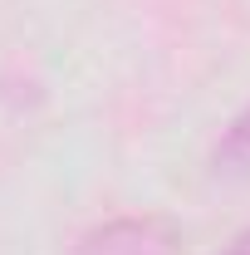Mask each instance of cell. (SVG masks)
Masks as SVG:
<instances>
[{
  "instance_id": "6da1fadb",
  "label": "cell",
  "mask_w": 250,
  "mask_h": 255,
  "mask_svg": "<svg viewBox=\"0 0 250 255\" xmlns=\"http://www.w3.org/2000/svg\"><path fill=\"white\" fill-rule=\"evenodd\" d=\"M74 255H182V231L167 216H118L94 226Z\"/></svg>"
},
{
  "instance_id": "7a4b0ae2",
  "label": "cell",
  "mask_w": 250,
  "mask_h": 255,
  "mask_svg": "<svg viewBox=\"0 0 250 255\" xmlns=\"http://www.w3.org/2000/svg\"><path fill=\"white\" fill-rule=\"evenodd\" d=\"M211 167H216L221 177H250V108L236 113L231 128L221 132L216 152H211Z\"/></svg>"
},
{
  "instance_id": "3957f363",
  "label": "cell",
  "mask_w": 250,
  "mask_h": 255,
  "mask_svg": "<svg viewBox=\"0 0 250 255\" xmlns=\"http://www.w3.org/2000/svg\"><path fill=\"white\" fill-rule=\"evenodd\" d=\"M221 255H250V231H241V236H236V241H231Z\"/></svg>"
}]
</instances>
